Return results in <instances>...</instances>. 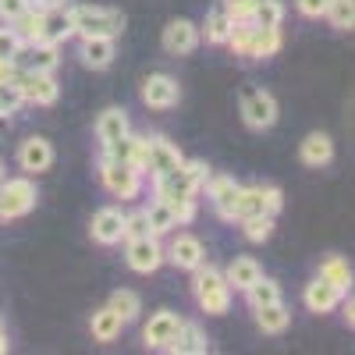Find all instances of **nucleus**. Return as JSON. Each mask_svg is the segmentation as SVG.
<instances>
[{"label": "nucleus", "mask_w": 355, "mask_h": 355, "mask_svg": "<svg viewBox=\"0 0 355 355\" xmlns=\"http://www.w3.org/2000/svg\"><path fill=\"white\" fill-rule=\"evenodd\" d=\"M192 288H196V302H199L202 313L220 316V313L231 309V284H227V277L217 270V266H206V263L196 266Z\"/></svg>", "instance_id": "nucleus-1"}, {"label": "nucleus", "mask_w": 355, "mask_h": 355, "mask_svg": "<svg viewBox=\"0 0 355 355\" xmlns=\"http://www.w3.org/2000/svg\"><path fill=\"white\" fill-rule=\"evenodd\" d=\"M71 15V28L75 36H121L125 28V15L121 11H110V8H93V4H78L68 8Z\"/></svg>", "instance_id": "nucleus-2"}, {"label": "nucleus", "mask_w": 355, "mask_h": 355, "mask_svg": "<svg viewBox=\"0 0 355 355\" xmlns=\"http://www.w3.org/2000/svg\"><path fill=\"white\" fill-rule=\"evenodd\" d=\"M142 171H135L132 164H121V160H110L103 157L100 160V182L103 189L114 196V199H135L142 192Z\"/></svg>", "instance_id": "nucleus-3"}, {"label": "nucleus", "mask_w": 355, "mask_h": 355, "mask_svg": "<svg viewBox=\"0 0 355 355\" xmlns=\"http://www.w3.org/2000/svg\"><path fill=\"white\" fill-rule=\"evenodd\" d=\"M36 206V185L28 178H0V220H18Z\"/></svg>", "instance_id": "nucleus-4"}, {"label": "nucleus", "mask_w": 355, "mask_h": 355, "mask_svg": "<svg viewBox=\"0 0 355 355\" xmlns=\"http://www.w3.org/2000/svg\"><path fill=\"white\" fill-rule=\"evenodd\" d=\"M284 206V192L277 185H242L239 192V210H234V220H245V217H256V214H270L277 217Z\"/></svg>", "instance_id": "nucleus-5"}, {"label": "nucleus", "mask_w": 355, "mask_h": 355, "mask_svg": "<svg viewBox=\"0 0 355 355\" xmlns=\"http://www.w3.org/2000/svg\"><path fill=\"white\" fill-rule=\"evenodd\" d=\"M277 100L274 93H266V89H242V117H245V125L252 132H266V128H274L277 125Z\"/></svg>", "instance_id": "nucleus-6"}, {"label": "nucleus", "mask_w": 355, "mask_h": 355, "mask_svg": "<svg viewBox=\"0 0 355 355\" xmlns=\"http://www.w3.org/2000/svg\"><path fill=\"white\" fill-rule=\"evenodd\" d=\"M15 82H18V89H21L25 103H33V107H53V103H57V96H61V85H57L53 71L18 68Z\"/></svg>", "instance_id": "nucleus-7"}, {"label": "nucleus", "mask_w": 355, "mask_h": 355, "mask_svg": "<svg viewBox=\"0 0 355 355\" xmlns=\"http://www.w3.org/2000/svg\"><path fill=\"white\" fill-rule=\"evenodd\" d=\"M182 327H185V316L164 309V313L150 316V323H146V331H142V341L150 348H160V352H174L178 338H182Z\"/></svg>", "instance_id": "nucleus-8"}, {"label": "nucleus", "mask_w": 355, "mask_h": 355, "mask_svg": "<svg viewBox=\"0 0 355 355\" xmlns=\"http://www.w3.org/2000/svg\"><path fill=\"white\" fill-rule=\"evenodd\" d=\"M125 259L135 274H153L164 266V245L157 234H142V239H128V249H125Z\"/></svg>", "instance_id": "nucleus-9"}, {"label": "nucleus", "mask_w": 355, "mask_h": 355, "mask_svg": "<svg viewBox=\"0 0 355 355\" xmlns=\"http://www.w3.org/2000/svg\"><path fill=\"white\" fill-rule=\"evenodd\" d=\"M202 185H206V196H210L217 217H220V220H234V210H239V192H242V185L234 182V178H227V174H210Z\"/></svg>", "instance_id": "nucleus-10"}, {"label": "nucleus", "mask_w": 355, "mask_h": 355, "mask_svg": "<svg viewBox=\"0 0 355 355\" xmlns=\"http://www.w3.org/2000/svg\"><path fill=\"white\" fill-rule=\"evenodd\" d=\"M146 146H150V157H146V174L150 178H160V174H171V171H178L182 167V150L171 142V139H164V135H146Z\"/></svg>", "instance_id": "nucleus-11"}, {"label": "nucleus", "mask_w": 355, "mask_h": 355, "mask_svg": "<svg viewBox=\"0 0 355 355\" xmlns=\"http://www.w3.org/2000/svg\"><path fill=\"white\" fill-rule=\"evenodd\" d=\"M103 157L121 160V164H132L135 171L146 174V157H150V146H146V135H132V132H125L121 139H114V142L103 146Z\"/></svg>", "instance_id": "nucleus-12"}, {"label": "nucleus", "mask_w": 355, "mask_h": 355, "mask_svg": "<svg viewBox=\"0 0 355 355\" xmlns=\"http://www.w3.org/2000/svg\"><path fill=\"white\" fill-rule=\"evenodd\" d=\"M89 234H93L96 245L125 242V214L117 210V206H103V210L93 217V224H89Z\"/></svg>", "instance_id": "nucleus-13"}, {"label": "nucleus", "mask_w": 355, "mask_h": 355, "mask_svg": "<svg viewBox=\"0 0 355 355\" xmlns=\"http://www.w3.org/2000/svg\"><path fill=\"white\" fill-rule=\"evenodd\" d=\"M178 96H182V89H178V82L171 75H150L142 82V103L150 110H171L178 103Z\"/></svg>", "instance_id": "nucleus-14"}, {"label": "nucleus", "mask_w": 355, "mask_h": 355, "mask_svg": "<svg viewBox=\"0 0 355 355\" xmlns=\"http://www.w3.org/2000/svg\"><path fill=\"white\" fill-rule=\"evenodd\" d=\"M153 192H157V199L160 202H182V199H192L196 192H199V185L192 182V178L178 167V171H171V174H160V178H153Z\"/></svg>", "instance_id": "nucleus-15"}, {"label": "nucleus", "mask_w": 355, "mask_h": 355, "mask_svg": "<svg viewBox=\"0 0 355 355\" xmlns=\"http://www.w3.org/2000/svg\"><path fill=\"white\" fill-rule=\"evenodd\" d=\"M50 164H53V146H50V139L33 135V139H25V142L18 146V167H21L25 174H43V171H50Z\"/></svg>", "instance_id": "nucleus-16"}, {"label": "nucleus", "mask_w": 355, "mask_h": 355, "mask_svg": "<svg viewBox=\"0 0 355 355\" xmlns=\"http://www.w3.org/2000/svg\"><path fill=\"white\" fill-rule=\"evenodd\" d=\"M199 46V25H192L189 18H174L164 28V50L171 57H185Z\"/></svg>", "instance_id": "nucleus-17"}, {"label": "nucleus", "mask_w": 355, "mask_h": 355, "mask_svg": "<svg viewBox=\"0 0 355 355\" xmlns=\"http://www.w3.org/2000/svg\"><path fill=\"white\" fill-rule=\"evenodd\" d=\"M164 256L178 266V270H196V266L206 263V249L196 234H178L171 242V249H164Z\"/></svg>", "instance_id": "nucleus-18"}, {"label": "nucleus", "mask_w": 355, "mask_h": 355, "mask_svg": "<svg viewBox=\"0 0 355 355\" xmlns=\"http://www.w3.org/2000/svg\"><path fill=\"white\" fill-rule=\"evenodd\" d=\"M18 64L21 68H33V71H57V64H61V46L46 43V40H36V43L21 46Z\"/></svg>", "instance_id": "nucleus-19"}, {"label": "nucleus", "mask_w": 355, "mask_h": 355, "mask_svg": "<svg viewBox=\"0 0 355 355\" xmlns=\"http://www.w3.org/2000/svg\"><path fill=\"white\" fill-rule=\"evenodd\" d=\"M114 53H117L114 36H82V50H78V57H82V64H85V68H93V71L110 68V64H114Z\"/></svg>", "instance_id": "nucleus-20"}, {"label": "nucleus", "mask_w": 355, "mask_h": 355, "mask_svg": "<svg viewBox=\"0 0 355 355\" xmlns=\"http://www.w3.org/2000/svg\"><path fill=\"white\" fill-rule=\"evenodd\" d=\"M302 299H306V309H309V313H331V309H338V302L345 299V291H341V288H334L331 281L316 277V281H309V284H306Z\"/></svg>", "instance_id": "nucleus-21"}, {"label": "nucleus", "mask_w": 355, "mask_h": 355, "mask_svg": "<svg viewBox=\"0 0 355 355\" xmlns=\"http://www.w3.org/2000/svg\"><path fill=\"white\" fill-rule=\"evenodd\" d=\"M299 157H302L306 167H327V164L334 160V142H331V135H327V132H309V135L302 139V146H299Z\"/></svg>", "instance_id": "nucleus-22"}, {"label": "nucleus", "mask_w": 355, "mask_h": 355, "mask_svg": "<svg viewBox=\"0 0 355 355\" xmlns=\"http://www.w3.org/2000/svg\"><path fill=\"white\" fill-rule=\"evenodd\" d=\"M281 50V28H266V25H252L249 33V57L245 61H266Z\"/></svg>", "instance_id": "nucleus-23"}, {"label": "nucleus", "mask_w": 355, "mask_h": 355, "mask_svg": "<svg viewBox=\"0 0 355 355\" xmlns=\"http://www.w3.org/2000/svg\"><path fill=\"white\" fill-rule=\"evenodd\" d=\"M75 36V28H71V15L68 8H46L43 11V40L46 43H68Z\"/></svg>", "instance_id": "nucleus-24"}, {"label": "nucleus", "mask_w": 355, "mask_h": 355, "mask_svg": "<svg viewBox=\"0 0 355 355\" xmlns=\"http://www.w3.org/2000/svg\"><path fill=\"white\" fill-rule=\"evenodd\" d=\"M125 132H132V125H128V110H121V107H107L100 117H96V139L107 146V142H114V139H121Z\"/></svg>", "instance_id": "nucleus-25"}, {"label": "nucleus", "mask_w": 355, "mask_h": 355, "mask_svg": "<svg viewBox=\"0 0 355 355\" xmlns=\"http://www.w3.org/2000/svg\"><path fill=\"white\" fill-rule=\"evenodd\" d=\"M231 25H234V21H231V15L224 11V4H217L210 15H206V21H202V28H199V40H206L210 46H224Z\"/></svg>", "instance_id": "nucleus-26"}, {"label": "nucleus", "mask_w": 355, "mask_h": 355, "mask_svg": "<svg viewBox=\"0 0 355 355\" xmlns=\"http://www.w3.org/2000/svg\"><path fill=\"white\" fill-rule=\"evenodd\" d=\"M259 274H263V266H259L252 256H234V259H231V266L224 270V277H227L231 291H245Z\"/></svg>", "instance_id": "nucleus-27"}, {"label": "nucleus", "mask_w": 355, "mask_h": 355, "mask_svg": "<svg viewBox=\"0 0 355 355\" xmlns=\"http://www.w3.org/2000/svg\"><path fill=\"white\" fill-rule=\"evenodd\" d=\"M252 313H256V323H259V331H263V334H284V331H288V323H291V313L284 309V302L259 306V309H252Z\"/></svg>", "instance_id": "nucleus-28"}, {"label": "nucleus", "mask_w": 355, "mask_h": 355, "mask_svg": "<svg viewBox=\"0 0 355 355\" xmlns=\"http://www.w3.org/2000/svg\"><path fill=\"white\" fill-rule=\"evenodd\" d=\"M121 327H125V323H121V316H117L110 306H103V309H96L93 313V320H89V331H93V341H114L117 334H121Z\"/></svg>", "instance_id": "nucleus-29"}, {"label": "nucleus", "mask_w": 355, "mask_h": 355, "mask_svg": "<svg viewBox=\"0 0 355 355\" xmlns=\"http://www.w3.org/2000/svg\"><path fill=\"white\" fill-rule=\"evenodd\" d=\"M11 28L18 33V40L28 46V43H36V40H43V8H25L15 21H11Z\"/></svg>", "instance_id": "nucleus-30"}, {"label": "nucleus", "mask_w": 355, "mask_h": 355, "mask_svg": "<svg viewBox=\"0 0 355 355\" xmlns=\"http://www.w3.org/2000/svg\"><path fill=\"white\" fill-rule=\"evenodd\" d=\"M245 299H249L252 309L270 306V302H281V284H277L274 277H263V274H259V277L245 288Z\"/></svg>", "instance_id": "nucleus-31"}, {"label": "nucleus", "mask_w": 355, "mask_h": 355, "mask_svg": "<svg viewBox=\"0 0 355 355\" xmlns=\"http://www.w3.org/2000/svg\"><path fill=\"white\" fill-rule=\"evenodd\" d=\"M174 352H182V355H206V352H210V338H206V331L199 327V323H189L185 320L182 338H178Z\"/></svg>", "instance_id": "nucleus-32"}, {"label": "nucleus", "mask_w": 355, "mask_h": 355, "mask_svg": "<svg viewBox=\"0 0 355 355\" xmlns=\"http://www.w3.org/2000/svg\"><path fill=\"white\" fill-rule=\"evenodd\" d=\"M146 220H150V234H157V239L178 227V220H174V206H171V202H160V199L146 206Z\"/></svg>", "instance_id": "nucleus-33"}, {"label": "nucleus", "mask_w": 355, "mask_h": 355, "mask_svg": "<svg viewBox=\"0 0 355 355\" xmlns=\"http://www.w3.org/2000/svg\"><path fill=\"white\" fill-rule=\"evenodd\" d=\"M316 277H323V281H331L334 288H341V291H348L352 288V266L341 259V256H327L320 263V274Z\"/></svg>", "instance_id": "nucleus-34"}, {"label": "nucleus", "mask_w": 355, "mask_h": 355, "mask_svg": "<svg viewBox=\"0 0 355 355\" xmlns=\"http://www.w3.org/2000/svg\"><path fill=\"white\" fill-rule=\"evenodd\" d=\"M110 309L121 316V323H132L135 316H139V309H142V302H139V295L135 291H128V288H117L114 295H110Z\"/></svg>", "instance_id": "nucleus-35"}, {"label": "nucleus", "mask_w": 355, "mask_h": 355, "mask_svg": "<svg viewBox=\"0 0 355 355\" xmlns=\"http://www.w3.org/2000/svg\"><path fill=\"white\" fill-rule=\"evenodd\" d=\"M281 21H284V4H281V0H256V11H252V25L281 28Z\"/></svg>", "instance_id": "nucleus-36"}, {"label": "nucleus", "mask_w": 355, "mask_h": 355, "mask_svg": "<svg viewBox=\"0 0 355 355\" xmlns=\"http://www.w3.org/2000/svg\"><path fill=\"white\" fill-rule=\"evenodd\" d=\"M323 18H327L334 28H341V33H348V28L355 25V0H331Z\"/></svg>", "instance_id": "nucleus-37"}, {"label": "nucleus", "mask_w": 355, "mask_h": 355, "mask_svg": "<svg viewBox=\"0 0 355 355\" xmlns=\"http://www.w3.org/2000/svg\"><path fill=\"white\" fill-rule=\"evenodd\" d=\"M239 224H242V234L249 242H266L274 234V217L270 214H256V217H245Z\"/></svg>", "instance_id": "nucleus-38"}, {"label": "nucleus", "mask_w": 355, "mask_h": 355, "mask_svg": "<svg viewBox=\"0 0 355 355\" xmlns=\"http://www.w3.org/2000/svg\"><path fill=\"white\" fill-rule=\"evenodd\" d=\"M25 107V96H21V89H18V82L11 78V82H0V117H11V114H18Z\"/></svg>", "instance_id": "nucleus-39"}, {"label": "nucleus", "mask_w": 355, "mask_h": 355, "mask_svg": "<svg viewBox=\"0 0 355 355\" xmlns=\"http://www.w3.org/2000/svg\"><path fill=\"white\" fill-rule=\"evenodd\" d=\"M21 40H18V33L11 25H4L0 28V61H18V53H21Z\"/></svg>", "instance_id": "nucleus-40"}, {"label": "nucleus", "mask_w": 355, "mask_h": 355, "mask_svg": "<svg viewBox=\"0 0 355 355\" xmlns=\"http://www.w3.org/2000/svg\"><path fill=\"white\" fill-rule=\"evenodd\" d=\"M142 234H150V220H146V210L125 214V242H128V239H142Z\"/></svg>", "instance_id": "nucleus-41"}, {"label": "nucleus", "mask_w": 355, "mask_h": 355, "mask_svg": "<svg viewBox=\"0 0 355 355\" xmlns=\"http://www.w3.org/2000/svg\"><path fill=\"white\" fill-rule=\"evenodd\" d=\"M224 11L231 15V21H252V11H256V0H220Z\"/></svg>", "instance_id": "nucleus-42"}, {"label": "nucleus", "mask_w": 355, "mask_h": 355, "mask_svg": "<svg viewBox=\"0 0 355 355\" xmlns=\"http://www.w3.org/2000/svg\"><path fill=\"white\" fill-rule=\"evenodd\" d=\"M327 4L331 0H295V8H299L302 18H323L327 15Z\"/></svg>", "instance_id": "nucleus-43"}, {"label": "nucleus", "mask_w": 355, "mask_h": 355, "mask_svg": "<svg viewBox=\"0 0 355 355\" xmlns=\"http://www.w3.org/2000/svg\"><path fill=\"white\" fill-rule=\"evenodd\" d=\"M182 171L192 178V182L202 189V182H206V178H210V167H206L202 160H182Z\"/></svg>", "instance_id": "nucleus-44"}, {"label": "nucleus", "mask_w": 355, "mask_h": 355, "mask_svg": "<svg viewBox=\"0 0 355 355\" xmlns=\"http://www.w3.org/2000/svg\"><path fill=\"white\" fill-rule=\"evenodd\" d=\"M28 4H25V0H0V21H4V25H11L21 11H25Z\"/></svg>", "instance_id": "nucleus-45"}, {"label": "nucleus", "mask_w": 355, "mask_h": 355, "mask_svg": "<svg viewBox=\"0 0 355 355\" xmlns=\"http://www.w3.org/2000/svg\"><path fill=\"white\" fill-rule=\"evenodd\" d=\"M196 196L192 199H182V202H174V220L178 224H192V217H196Z\"/></svg>", "instance_id": "nucleus-46"}, {"label": "nucleus", "mask_w": 355, "mask_h": 355, "mask_svg": "<svg viewBox=\"0 0 355 355\" xmlns=\"http://www.w3.org/2000/svg\"><path fill=\"white\" fill-rule=\"evenodd\" d=\"M18 75V61H0V82H11Z\"/></svg>", "instance_id": "nucleus-47"}, {"label": "nucleus", "mask_w": 355, "mask_h": 355, "mask_svg": "<svg viewBox=\"0 0 355 355\" xmlns=\"http://www.w3.org/2000/svg\"><path fill=\"white\" fill-rule=\"evenodd\" d=\"M68 4V0H40V8L46 11V8H64Z\"/></svg>", "instance_id": "nucleus-48"}, {"label": "nucleus", "mask_w": 355, "mask_h": 355, "mask_svg": "<svg viewBox=\"0 0 355 355\" xmlns=\"http://www.w3.org/2000/svg\"><path fill=\"white\" fill-rule=\"evenodd\" d=\"M8 348H11V341H8V334L0 331V355H8Z\"/></svg>", "instance_id": "nucleus-49"}, {"label": "nucleus", "mask_w": 355, "mask_h": 355, "mask_svg": "<svg viewBox=\"0 0 355 355\" xmlns=\"http://www.w3.org/2000/svg\"><path fill=\"white\" fill-rule=\"evenodd\" d=\"M25 4H28V8H40V0H25Z\"/></svg>", "instance_id": "nucleus-50"}, {"label": "nucleus", "mask_w": 355, "mask_h": 355, "mask_svg": "<svg viewBox=\"0 0 355 355\" xmlns=\"http://www.w3.org/2000/svg\"><path fill=\"white\" fill-rule=\"evenodd\" d=\"M0 178H4V160H0Z\"/></svg>", "instance_id": "nucleus-51"}]
</instances>
